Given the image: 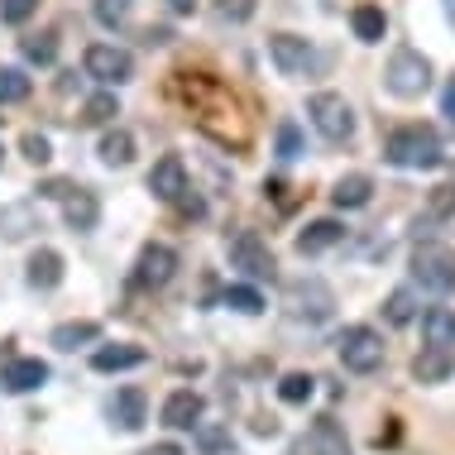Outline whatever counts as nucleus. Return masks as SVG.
Masks as SVG:
<instances>
[{"label":"nucleus","mask_w":455,"mask_h":455,"mask_svg":"<svg viewBox=\"0 0 455 455\" xmlns=\"http://www.w3.org/2000/svg\"><path fill=\"white\" fill-rule=\"evenodd\" d=\"M384 154H388V164H398V168H436L441 164V140H436L432 125H403V130L388 134Z\"/></svg>","instance_id":"f257e3e1"},{"label":"nucleus","mask_w":455,"mask_h":455,"mask_svg":"<svg viewBox=\"0 0 455 455\" xmlns=\"http://www.w3.org/2000/svg\"><path fill=\"white\" fill-rule=\"evenodd\" d=\"M384 87L398 96V101H417V96L432 87V63H427L417 48H393L388 72H384Z\"/></svg>","instance_id":"f03ea898"},{"label":"nucleus","mask_w":455,"mask_h":455,"mask_svg":"<svg viewBox=\"0 0 455 455\" xmlns=\"http://www.w3.org/2000/svg\"><path fill=\"white\" fill-rule=\"evenodd\" d=\"M412 278H417V288L441 292V298L455 292V250H451V244H417Z\"/></svg>","instance_id":"7ed1b4c3"},{"label":"nucleus","mask_w":455,"mask_h":455,"mask_svg":"<svg viewBox=\"0 0 455 455\" xmlns=\"http://www.w3.org/2000/svg\"><path fill=\"white\" fill-rule=\"evenodd\" d=\"M307 116H312V125L322 130V140H331V144H346L355 134V110H350L346 96H336V92H316L312 101H307Z\"/></svg>","instance_id":"20e7f679"},{"label":"nucleus","mask_w":455,"mask_h":455,"mask_svg":"<svg viewBox=\"0 0 455 455\" xmlns=\"http://www.w3.org/2000/svg\"><path fill=\"white\" fill-rule=\"evenodd\" d=\"M336 350H340V364H346L350 374H374V369L384 364V340L369 326H346L336 340Z\"/></svg>","instance_id":"39448f33"},{"label":"nucleus","mask_w":455,"mask_h":455,"mask_svg":"<svg viewBox=\"0 0 455 455\" xmlns=\"http://www.w3.org/2000/svg\"><path fill=\"white\" fill-rule=\"evenodd\" d=\"M82 68H87V77L120 87V82H130L134 58H130V48H120V44H92L87 53H82Z\"/></svg>","instance_id":"423d86ee"},{"label":"nucleus","mask_w":455,"mask_h":455,"mask_svg":"<svg viewBox=\"0 0 455 455\" xmlns=\"http://www.w3.org/2000/svg\"><path fill=\"white\" fill-rule=\"evenodd\" d=\"M230 264L240 268V274H250V278H274V250L254 235V230H240L235 240H230Z\"/></svg>","instance_id":"0eeeda50"},{"label":"nucleus","mask_w":455,"mask_h":455,"mask_svg":"<svg viewBox=\"0 0 455 455\" xmlns=\"http://www.w3.org/2000/svg\"><path fill=\"white\" fill-rule=\"evenodd\" d=\"M268 53H274L283 77H307V72L316 68V48L307 39H298V34H274V39H268Z\"/></svg>","instance_id":"6e6552de"},{"label":"nucleus","mask_w":455,"mask_h":455,"mask_svg":"<svg viewBox=\"0 0 455 455\" xmlns=\"http://www.w3.org/2000/svg\"><path fill=\"white\" fill-rule=\"evenodd\" d=\"M173 268H178V254L168 250V244H144L140 264H134V283H140V288H164V283L173 278Z\"/></svg>","instance_id":"1a4fd4ad"},{"label":"nucleus","mask_w":455,"mask_h":455,"mask_svg":"<svg viewBox=\"0 0 455 455\" xmlns=\"http://www.w3.org/2000/svg\"><path fill=\"white\" fill-rule=\"evenodd\" d=\"M292 455H350V446H346V436H340V427L331 422V417H322L307 436L292 441Z\"/></svg>","instance_id":"9d476101"},{"label":"nucleus","mask_w":455,"mask_h":455,"mask_svg":"<svg viewBox=\"0 0 455 455\" xmlns=\"http://www.w3.org/2000/svg\"><path fill=\"white\" fill-rule=\"evenodd\" d=\"M202 412H206L202 393L178 388V393H168V403H164V427H173V432H192V427L202 422Z\"/></svg>","instance_id":"9b49d317"},{"label":"nucleus","mask_w":455,"mask_h":455,"mask_svg":"<svg viewBox=\"0 0 455 455\" xmlns=\"http://www.w3.org/2000/svg\"><path fill=\"white\" fill-rule=\"evenodd\" d=\"M149 192L158 196V202H178V196L188 192V168H182L178 154H168V158H158V164H154Z\"/></svg>","instance_id":"f8f14e48"},{"label":"nucleus","mask_w":455,"mask_h":455,"mask_svg":"<svg viewBox=\"0 0 455 455\" xmlns=\"http://www.w3.org/2000/svg\"><path fill=\"white\" fill-rule=\"evenodd\" d=\"M63 216L72 230H96V220H101V202H96V192L87 188H72L63 196Z\"/></svg>","instance_id":"ddd939ff"},{"label":"nucleus","mask_w":455,"mask_h":455,"mask_svg":"<svg viewBox=\"0 0 455 455\" xmlns=\"http://www.w3.org/2000/svg\"><path fill=\"white\" fill-rule=\"evenodd\" d=\"M144 360H149L144 346H101L92 355V369L96 374H120V369H140Z\"/></svg>","instance_id":"4468645a"},{"label":"nucleus","mask_w":455,"mask_h":455,"mask_svg":"<svg viewBox=\"0 0 455 455\" xmlns=\"http://www.w3.org/2000/svg\"><path fill=\"white\" fill-rule=\"evenodd\" d=\"M110 422H116L120 432H140L144 427V393L140 388H120L116 398H110Z\"/></svg>","instance_id":"2eb2a0df"},{"label":"nucleus","mask_w":455,"mask_h":455,"mask_svg":"<svg viewBox=\"0 0 455 455\" xmlns=\"http://www.w3.org/2000/svg\"><path fill=\"white\" fill-rule=\"evenodd\" d=\"M0 384H5L10 393H29V388L48 384V364L44 360H10L5 374H0Z\"/></svg>","instance_id":"dca6fc26"},{"label":"nucleus","mask_w":455,"mask_h":455,"mask_svg":"<svg viewBox=\"0 0 455 455\" xmlns=\"http://www.w3.org/2000/svg\"><path fill=\"white\" fill-rule=\"evenodd\" d=\"M451 369H455V355H451V350H436V346H427V350L412 360L417 384H441V379H451Z\"/></svg>","instance_id":"f3484780"},{"label":"nucleus","mask_w":455,"mask_h":455,"mask_svg":"<svg viewBox=\"0 0 455 455\" xmlns=\"http://www.w3.org/2000/svg\"><path fill=\"white\" fill-rule=\"evenodd\" d=\"M422 336H427V346L455 355V312H446V307H432V312L422 316Z\"/></svg>","instance_id":"a211bd4d"},{"label":"nucleus","mask_w":455,"mask_h":455,"mask_svg":"<svg viewBox=\"0 0 455 455\" xmlns=\"http://www.w3.org/2000/svg\"><path fill=\"white\" fill-rule=\"evenodd\" d=\"M346 240V226L340 220H312V226L298 235V250L302 254H322V250H331V244H340Z\"/></svg>","instance_id":"6ab92c4d"},{"label":"nucleus","mask_w":455,"mask_h":455,"mask_svg":"<svg viewBox=\"0 0 455 455\" xmlns=\"http://www.w3.org/2000/svg\"><path fill=\"white\" fill-rule=\"evenodd\" d=\"M369 196H374V178L364 173H350L336 182V192H331V202L340 206V212H355V206H369Z\"/></svg>","instance_id":"aec40b11"},{"label":"nucleus","mask_w":455,"mask_h":455,"mask_svg":"<svg viewBox=\"0 0 455 455\" xmlns=\"http://www.w3.org/2000/svg\"><path fill=\"white\" fill-rule=\"evenodd\" d=\"M350 24H355V39H360V44H379L388 34V20H384V10H379V5H355Z\"/></svg>","instance_id":"412c9836"},{"label":"nucleus","mask_w":455,"mask_h":455,"mask_svg":"<svg viewBox=\"0 0 455 455\" xmlns=\"http://www.w3.org/2000/svg\"><path fill=\"white\" fill-rule=\"evenodd\" d=\"M29 283L34 288H58L63 283V254L58 250H39L29 259Z\"/></svg>","instance_id":"4be33fe9"},{"label":"nucleus","mask_w":455,"mask_h":455,"mask_svg":"<svg viewBox=\"0 0 455 455\" xmlns=\"http://www.w3.org/2000/svg\"><path fill=\"white\" fill-rule=\"evenodd\" d=\"M101 164H110V168H125L130 158H134V134L130 130H106L101 134Z\"/></svg>","instance_id":"5701e85b"},{"label":"nucleus","mask_w":455,"mask_h":455,"mask_svg":"<svg viewBox=\"0 0 455 455\" xmlns=\"http://www.w3.org/2000/svg\"><path fill=\"white\" fill-rule=\"evenodd\" d=\"M92 340H101V326H96V322H63L53 331V346L58 350H77V346H92Z\"/></svg>","instance_id":"b1692460"},{"label":"nucleus","mask_w":455,"mask_h":455,"mask_svg":"<svg viewBox=\"0 0 455 455\" xmlns=\"http://www.w3.org/2000/svg\"><path fill=\"white\" fill-rule=\"evenodd\" d=\"M384 316L393 326H408L412 316H417V292L412 288H398V292H388V302H384Z\"/></svg>","instance_id":"393cba45"},{"label":"nucleus","mask_w":455,"mask_h":455,"mask_svg":"<svg viewBox=\"0 0 455 455\" xmlns=\"http://www.w3.org/2000/svg\"><path fill=\"white\" fill-rule=\"evenodd\" d=\"M110 116H120V101L116 92H96L87 106H82V125H106Z\"/></svg>","instance_id":"a878e982"},{"label":"nucleus","mask_w":455,"mask_h":455,"mask_svg":"<svg viewBox=\"0 0 455 455\" xmlns=\"http://www.w3.org/2000/svg\"><path fill=\"white\" fill-rule=\"evenodd\" d=\"M29 96V77L20 68H0V106H15Z\"/></svg>","instance_id":"bb28decb"},{"label":"nucleus","mask_w":455,"mask_h":455,"mask_svg":"<svg viewBox=\"0 0 455 455\" xmlns=\"http://www.w3.org/2000/svg\"><path fill=\"white\" fill-rule=\"evenodd\" d=\"M20 48H24V58H29V63H39V68H48L58 58V39H53V34H29Z\"/></svg>","instance_id":"cd10ccee"},{"label":"nucleus","mask_w":455,"mask_h":455,"mask_svg":"<svg viewBox=\"0 0 455 455\" xmlns=\"http://www.w3.org/2000/svg\"><path fill=\"white\" fill-rule=\"evenodd\" d=\"M316 393V379L312 374H283V384H278V398L283 403H307Z\"/></svg>","instance_id":"c85d7f7f"},{"label":"nucleus","mask_w":455,"mask_h":455,"mask_svg":"<svg viewBox=\"0 0 455 455\" xmlns=\"http://www.w3.org/2000/svg\"><path fill=\"white\" fill-rule=\"evenodd\" d=\"M226 307H230V312H244V316H259L264 298L254 288H226Z\"/></svg>","instance_id":"c756f323"},{"label":"nucleus","mask_w":455,"mask_h":455,"mask_svg":"<svg viewBox=\"0 0 455 455\" xmlns=\"http://www.w3.org/2000/svg\"><path fill=\"white\" fill-rule=\"evenodd\" d=\"M96 20H101L106 29H120V24L130 20V0H96Z\"/></svg>","instance_id":"7c9ffc66"},{"label":"nucleus","mask_w":455,"mask_h":455,"mask_svg":"<svg viewBox=\"0 0 455 455\" xmlns=\"http://www.w3.org/2000/svg\"><path fill=\"white\" fill-rule=\"evenodd\" d=\"M34 10H39V0H0V20L5 24H24Z\"/></svg>","instance_id":"2f4dec72"},{"label":"nucleus","mask_w":455,"mask_h":455,"mask_svg":"<svg viewBox=\"0 0 455 455\" xmlns=\"http://www.w3.org/2000/svg\"><path fill=\"white\" fill-rule=\"evenodd\" d=\"M20 149H24V158H29V164H48V158H53V149H48L44 134H24Z\"/></svg>","instance_id":"473e14b6"},{"label":"nucleus","mask_w":455,"mask_h":455,"mask_svg":"<svg viewBox=\"0 0 455 455\" xmlns=\"http://www.w3.org/2000/svg\"><path fill=\"white\" fill-rule=\"evenodd\" d=\"M298 154H302L298 125H278V158H298Z\"/></svg>","instance_id":"72a5a7b5"},{"label":"nucleus","mask_w":455,"mask_h":455,"mask_svg":"<svg viewBox=\"0 0 455 455\" xmlns=\"http://www.w3.org/2000/svg\"><path fill=\"white\" fill-rule=\"evenodd\" d=\"M216 10H220V20H250L254 15V0H216Z\"/></svg>","instance_id":"f704fd0d"},{"label":"nucleus","mask_w":455,"mask_h":455,"mask_svg":"<svg viewBox=\"0 0 455 455\" xmlns=\"http://www.w3.org/2000/svg\"><path fill=\"white\" fill-rule=\"evenodd\" d=\"M451 206H455V188L446 182V188H436V192H432V212H427V216L441 220V216H451Z\"/></svg>","instance_id":"c9c22d12"},{"label":"nucleus","mask_w":455,"mask_h":455,"mask_svg":"<svg viewBox=\"0 0 455 455\" xmlns=\"http://www.w3.org/2000/svg\"><path fill=\"white\" fill-rule=\"evenodd\" d=\"M24 220H29V212H24V206H15V212H0V226H10V230H5L10 240L24 235Z\"/></svg>","instance_id":"e433bc0d"},{"label":"nucleus","mask_w":455,"mask_h":455,"mask_svg":"<svg viewBox=\"0 0 455 455\" xmlns=\"http://www.w3.org/2000/svg\"><path fill=\"white\" fill-rule=\"evenodd\" d=\"M173 206H178L182 216H206V202H202V196H192V192H182Z\"/></svg>","instance_id":"4c0bfd02"},{"label":"nucleus","mask_w":455,"mask_h":455,"mask_svg":"<svg viewBox=\"0 0 455 455\" xmlns=\"http://www.w3.org/2000/svg\"><path fill=\"white\" fill-rule=\"evenodd\" d=\"M72 188H77V182H68V178H48V182H44L39 192H44V196H68Z\"/></svg>","instance_id":"58836bf2"},{"label":"nucleus","mask_w":455,"mask_h":455,"mask_svg":"<svg viewBox=\"0 0 455 455\" xmlns=\"http://www.w3.org/2000/svg\"><path fill=\"white\" fill-rule=\"evenodd\" d=\"M441 116H451V120H455V82H451L446 92H441Z\"/></svg>","instance_id":"ea45409f"},{"label":"nucleus","mask_w":455,"mask_h":455,"mask_svg":"<svg viewBox=\"0 0 455 455\" xmlns=\"http://www.w3.org/2000/svg\"><path fill=\"white\" fill-rule=\"evenodd\" d=\"M140 455H182V446H173V441H164V446H149V451H140Z\"/></svg>","instance_id":"a19ab883"},{"label":"nucleus","mask_w":455,"mask_h":455,"mask_svg":"<svg viewBox=\"0 0 455 455\" xmlns=\"http://www.w3.org/2000/svg\"><path fill=\"white\" fill-rule=\"evenodd\" d=\"M168 10H173V15H192L196 0H168Z\"/></svg>","instance_id":"79ce46f5"}]
</instances>
